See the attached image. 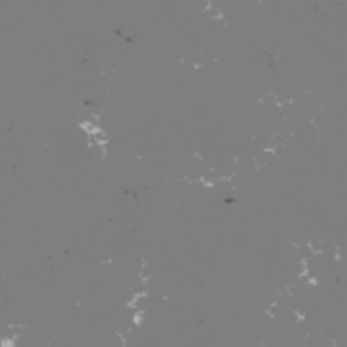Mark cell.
I'll use <instances>...</instances> for the list:
<instances>
[{
    "mask_svg": "<svg viewBox=\"0 0 347 347\" xmlns=\"http://www.w3.org/2000/svg\"><path fill=\"white\" fill-rule=\"evenodd\" d=\"M221 181H224V175L221 172H217V170H206L201 175V183L205 184V186H208V188L217 186V183H221Z\"/></svg>",
    "mask_w": 347,
    "mask_h": 347,
    "instance_id": "cell-1",
    "label": "cell"
},
{
    "mask_svg": "<svg viewBox=\"0 0 347 347\" xmlns=\"http://www.w3.org/2000/svg\"><path fill=\"white\" fill-rule=\"evenodd\" d=\"M105 147H107V145H89L90 156H92V159H96V161H103V159H105V156H107Z\"/></svg>",
    "mask_w": 347,
    "mask_h": 347,
    "instance_id": "cell-2",
    "label": "cell"
}]
</instances>
